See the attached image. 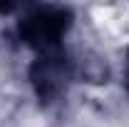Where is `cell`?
I'll use <instances>...</instances> for the list:
<instances>
[{
    "mask_svg": "<svg viewBox=\"0 0 129 127\" xmlns=\"http://www.w3.org/2000/svg\"><path fill=\"white\" fill-rule=\"evenodd\" d=\"M72 10L64 5H30L17 20V37L22 45L47 52L60 48L62 37L72 28Z\"/></svg>",
    "mask_w": 129,
    "mask_h": 127,
    "instance_id": "obj_1",
    "label": "cell"
},
{
    "mask_svg": "<svg viewBox=\"0 0 129 127\" xmlns=\"http://www.w3.org/2000/svg\"><path fill=\"white\" fill-rule=\"evenodd\" d=\"M32 90L42 105H52L67 92L70 82L75 80V60L62 48L40 52L27 70Z\"/></svg>",
    "mask_w": 129,
    "mask_h": 127,
    "instance_id": "obj_2",
    "label": "cell"
},
{
    "mask_svg": "<svg viewBox=\"0 0 129 127\" xmlns=\"http://www.w3.org/2000/svg\"><path fill=\"white\" fill-rule=\"evenodd\" d=\"M15 10H17V5H13V3H0V15H10Z\"/></svg>",
    "mask_w": 129,
    "mask_h": 127,
    "instance_id": "obj_3",
    "label": "cell"
},
{
    "mask_svg": "<svg viewBox=\"0 0 129 127\" xmlns=\"http://www.w3.org/2000/svg\"><path fill=\"white\" fill-rule=\"evenodd\" d=\"M124 85H127V92H129V50H127V77H124Z\"/></svg>",
    "mask_w": 129,
    "mask_h": 127,
    "instance_id": "obj_4",
    "label": "cell"
}]
</instances>
